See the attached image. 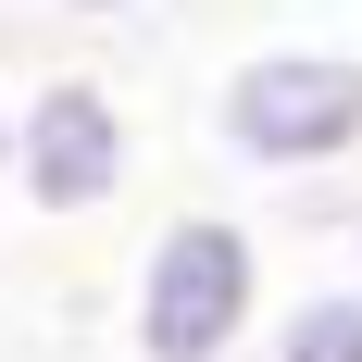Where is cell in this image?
<instances>
[{
  "instance_id": "6da1fadb",
  "label": "cell",
  "mask_w": 362,
  "mask_h": 362,
  "mask_svg": "<svg viewBox=\"0 0 362 362\" xmlns=\"http://www.w3.org/2000/svg\"><path fill=\"white\" fill-rule=\"evenodd\" d=\"M275 313L262 288V238L250 213H175L125 275V350L138 362H238Z\"/></svg>"
},
{
  "instance_id": "7a4b0ae2",
  "label": "cell",
  "mask_w": 362,
  "mask_h": 362,
  "mask_svg": "<svg viewBox=\"0 0 362 362\" xmlns=\"http://www.w3.org/2000/svg\"><path fill=\"white\" fill-rule=\"evenodd\" d=\"M213 150L250 175H350L362 163V50H250L213 88Z\"/></svg>"
},
{
  "instance_id": "3957f363",
  "label": "cell",
  "mask_w": 362,
  "mask_h": 362,
  "mask_svg": "<svg viewBox=\"0 0 362 362\" xmlns=\"http://www.w3.org/2000/svg\"><path fill=\"white\" fill-rule=\"evenodd\" d=\"M138 175V125L100 75H37L13 100V150H0V187H25V213L75 225V213H112Z\"/></svg>"
},
{
  "instance_id": "277c9868",
  "label": "cell",
  "mask_w": 362,
  "mask_h": 362,
  "mask_svg": "<svg viewBox=\"0 0 362 362\" xmlns=\"http://www.w3.org/2000/svg\"><path fill=\"white\" fill-rule=\"evenodd\" d=\"M250 350L262 362H362V275H325V288L275 300Z\"/></svg>"
},
{
  "instance_id": "5b68a950",
  "label": "cell",
  "mask_w": 362,
  "mask_h": 362,
  "mask_svg": "<svg viewBox=\"0 0 362 362\" xmlns=\"http://www.w3.org/2000/svg\"><path fill=\"white\" fill-rule=\"evenodd\" d=\"M37 13H75V25H125V13H150V0H37Z\"/></svg>"
},
{
  "instance_id": "8992f818",
  "label": "cell",
  "mask_w": 362,
  "mask_h": 362,
  "mask_svg": "<svg viewBox=\"0 0 362 362\" xmlns=\"http://www.w3.org/2000/svg\"><path fill=\"white\" fill-rule=\"evenodd\" d=\"M337 225H350V250H362V200H337Z\"/></svg>"
},
{
  "instance_id": "52a82bcc",
  "label": "cell",
  "mask_w": 362,
  "mask_h": 362,
  "mask_svg": "<svg viewBox=\"0 0 362 362\" xmlns=\"http://www.w3.org/2000/svg\"><path fill=\"white\" fill-rule=\"evenodd\" d=\"M0 150H13V100H0Z\"/></svg>"
}]
</instances>
